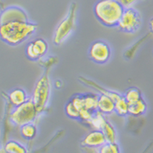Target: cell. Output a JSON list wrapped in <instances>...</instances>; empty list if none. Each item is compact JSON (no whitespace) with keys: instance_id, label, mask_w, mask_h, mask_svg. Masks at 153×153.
<instances>
[{"instance_id":"6da1fadb","label":"cell","mask_w":153,"mask_h":153,"mask_svg":"<svg viewBox=\"0 0 153 153\" xmlns=\"http://www.w3.org/2000/svg\"><path fill=\"white\" fill-rule=\"evenodd\" d=\"M38 25L28 20H14L0 24V39L6 44L16 46L36 32Z\"/></svg>"},{"instance_id":"7a4b0ae2","label":"cell","mask_w":153,"mask_h":153,"mask_svg":"<svg viewBox=\"0 0 153 153\" xmlns=\"http://www.w3.org/2000/svg\"><path fill=\"white\" fill-rule=\"evenodd\" d=\"M125 9L118 0H98L94 4V13L104 26L117 27Z\"/></svg>"},{"instance_id":"3957f363","label":"cell","mask_w":153,"mask_h":153,"mask_svg":"<svg viewBox=\"0 0 153 153\" xmlns=\"http://www.w3.org/2000/svg\"><path fill=\"white\" fill-rule=\"evenodd\" d=\"M77 3H72L66 16L56 25L53 38V44L55 45L62 44L75 31L77 21Z\"/></svg>"},{"instance_id":"277c9868","label":"cell","mask_w":153,"mask_h":153,"mask_svg":"<svg viewBox=\"0 0 153 153\" xmlns=\"http://www.w3.org/2000/svg\"><path fill=\"white\" fill-rule=\"evenodd\" d=\"M51 97V80L48 74H44L34 86L31 100L39 113L44 112L49 105Z\"/></svg>"},{"instance_id":"5b68a950","label":"cell","mask_w":153,"mask_h":153,"mask_svg":"<svg viewBox=\"0 0 153 153\" xmlns=\"http://www.w3.org/2000/svg\"><path fill=\"white\" fill-rule=\"evenodd\" d=\"M39 113L31 98L22 105L16 106L10 115V120L14 125L22 126L28 123H32L37 118Z\"/></svg>"},{"instance_id":"8992f818","label":"cell","mask_w":153,"mask_h":153,"mask_svg":"<svg viewBox=\"0 0 153 153\" xmlns=\"http://www.w3.org/2000/svg\"><path fill=\"white\" fill-rule=\"evenodd\" d=\"M142 25V16L138 11L134 7L125 8L117 28L128 34H134L140 29Z\"/></svg>"},{"instance_id":"52a82bcc","label":"cell","mask_w":153,"mask_h":153,"mask_svg":"<svg viewBox=\"0 0 153 153\" xmlns=\"http://www.w3.org/2000/svg\"><path fill=\"white\" fill-rule=\"evenodd\" d=\"M88 55L91 61L98 65L106 64L111 57V48L103 40H96L90 44Z\"/></svg>"},{"instance_id":"ba28073f","label":"cell","mask_w":153,"mask_h":153,"mask_svg":"<svg viewBox=\"0 0 153 153\" xmlns=\"http://www.w3.org/2000/svg\"><path fill=\"white\" fill-rule=\"evenodd\" d=\"M48 48V44L44 39L37 38L27 44L25 48V55L31 61H39L47 54Z\"/></svg>"},{"instance_id":"9c48e42d","label":"cell","mask_w":153,"mask_h":153,"mask_svg":"<svg viewBox=\"0 0 153 153\" xmlns=\"http://www.w3.org/2000/svg\"><path fill=\"white\" fill-rule=\"evenodd\" d=\"M106 143V139L103 132L102 130L94 129L85 135L81 141V145L83 147L98 149Z\"/></svg>"},{"instance_id":"30bf717a","label":"cell","mask_w":153,"mask_h":153,"mask_svg":"<svg viewBox=\"0 0 153 153\" xmlns=\"http://www.w3.org/2000/svg\"><path fill=\"white\" fill-rule=\"evenodd\" d=\"M79 81H80L83 84V85H86L88 87L92 88L95 90L99 93V94H104V95H106V96H109L110 97H111L113 100L116 101L118 98L121 97L123 94H120L118 92H116V91L109 90L106 88L102 87V85H98L97 82L94 81L92 79H89L85 78L84 76H79L78 78Z\"/></svg>"},{"instance_id":"8fae6325","label":"cell","mask_w":153,"mask_h":153,"mask_svg":"<svg viewBox=\"0 0 153 153\" xmlns=\"http://www.w3.org/2000/svg\"><path fill=\"white\" fill-rule=\"evenodd\" d=\"M97 111L106 116L112 114L115 112V101L109 96L98 94Z\"/></svg>"},{"instance_id":"7c38bea8","label":"cell","mask_w":153,"mask_h":153,"mask_svg":"<svg viewBox=\"0 0 153 153\" xmlns=\"http://www.w3.org/2000/svg\"><path fill=\"white\" fill-rule=\"evenodd\" d=\"M8 98H9L10 102L16 107L21 106L23 103L26 102L27 101L30 99L26 91L21 88H16L10 91Z\"/></svg>"},{"instance_id":"4fadbf2b","label":"cell","mask_w":153,"mask_h":153,"mask_svg":"<svg viewBox=\"0 0 153 153\" xmlns=\"http://www.w3.org/2000/svg\"><path fill=\"white\" fill-rule=\"evenodd\" d=\"M14 20H27L25 13L16 7H10L2 14L0 17V24Z\"/></svg>"},{"instance_id":"5bb4252c","label":"cell","mask_w":153,"mask_h":153,"mask_svg":"<svg viewBox=\"0 0 153 153\" xmlns=\"http://www.w3.org/2000/svg\"><path fill=\"white\" fill-rule=\"evenodd\" d=\"M147 111V104L144 98H141L137 102L129 104V109H128V115L134 116V117H139L143 116Z\"/></svg>"},{"instance_id":"9a60e30c","label":"cell","mask_w":153,"mask_h":153,"mask_svg":"<svg viewBox=\"0 0 153 153\" xmlns=\"http://www.w3.org/2000/svg\"><path fill=\"white\" fill-rule=\"evenodd\" d=\"M107 121L106 118V115H104L100 111H96L94 113V116L92 117V119L88 122V125H89L90 127L94 129H97V130H102L104 125Z\"/></svg>"},{"instance_id":"2e32d148","label":"cell","mask_w":153,"mask_h":153,"mask_svg":"<svg viewBox=\"0 0 153 153\" xmlns=\"http://www.w3.org/2000/svg\"><path fill=\"white\" fill-rule=\"evenodd\" d=\"M83 98H84V106L85 109L89 110L93 112L97 111L98 94L86 93V94H83Z\"/></svg>"},{"instance_id":"e0dca14e","label":"cell","mask_w":153,"mask_h":153,"mask_svg":"<svg viewBox=\"0 0 153 153\" xmlns=\"http://www.w3.org/2000/svg\"><path fill=\"white\" fill-rule=\"evenodd\" d=\"M129 104L125 100V97L122 95L121 97L115 101V113L117 116L125 117L128 115Z\"/></svg>"},{"instance_id":"ac0fdd59","label":"cell","mask_w":153,"mask_h":153,"mask_svg":"<svg viewBox=\"0 0 153 153\" xmlns=\"http://www.w3.org/2000/svg\"><path fill=\"white\" fill-rule=\"evenodd\" d=\"M123 97H125V99L128 102V104H132L143 98V94L138 88L131 87L125 91V94H123Z\"/></svg>"},{"instance_id":"d6986e66","label":"cell","mask_w":153,"mask_h":153,"mask_svg":"<svg viewBox=\"0 0 153 153\" xmlns=\"http://www.w3.org/2000/svg\"><path fill=\"white\" fill-rule=\"evenodd\" d=\"M21 134L25 139L31 140L37 134V127L33 123H28L21 126Z\"/></svg>"},{"instance_id":"ffe728a7","label":"cell","mask_w":153,"mask_h":153,"mask_svg":"<svg viewBox=\"0 0 153 153\" xmlns=\"http://www.w3.org/2000/svg\"><path fill=\"white\" fill-rule=\"evenodd\" d=\"M4 149L7 153H27V149L25 147L14 140L8 141L5 144Z\"/></svg>"},{"instance_id":"44dd1931","label":"cell","mask_w":153,"mask_h":153,"mask_svg":"<svg viewBox=\"0 0 153 153\" xmlns=\"http://www.w3.org/2000/svg\"><path fill=\"white\" fill-rule=\"evenodd\" d=\"M105 135L107 143H115L116 140V130L114 125L110 121H106L104 127L102 129Z\"/></svg>"},{"instance_id":"7402d4cb","label":"cell","mask_w":153,"mask_h":153,"mask_svg":"<svg viewBox=\"0 0 153 153\" xmlns=\"http://www.w3.org/2000/svg\"><path fill=\"white\" fill-rule=\"evenodd\" d=\"M98 153H120V148L118 143H107L103 144L98 148Z\"/></svg>"},{"instance_id":"603a6c76","label":"cell","mask_w":153,"mask_h":153,"mask_svg":"<svg viewBox=\"0 0 153 153\" xmlns=\"http://www.w3.org/2000/svg\"><path fill=\"white\" fill-rule=\"evenodd\" d=\"M66 115L68 116L69 118L72 120H79V111L75 107L71 101H69L65 105L64 108Z\"/></svg>"},{"instance_id":"cb8c5ba5","label":"cell","mask_w":153,"mask_h":153,"mask_svg":"<svg viewBox=\"0 0 153 153\" xmlns=\"http://www.w3.org/2000/svg\"><path fill=\"white\" fill-rule=\"evenodd\" d=\"M94 112H93V111H91L88 109H85V108L80 110L79 111V120L87 124L88 122L92 119V117L94 116Z\"/></svg>"},{"instance_id":"d4e9b609","label":"cell","mask_w":153,"mask_h":153,"mask_svg":"<svg viewBox=\"0 0 153 153\" xmlns=\"http://www.w3.org/2000/svg\"><path fill=\"white\" fill-rule=\"evenodd\" d=\"M120 3H121L124 6L125 8H128V7H132V6L140 0H118Z\"/></svg>"},{"instance_id":"484cf974","label":"cell","mask_w":153,"mask_h":153,"mask_svg":"<svg viewBox=\"0 0 153 153\" xmlns=\"http://www.w3.org/2000/svg\"><path fill=\"white\" fill-rule=\"evenodd\" d=\"M83 150H84L85 153H98V149H97V148L83 147Z\"/></svg>"},{"instance_id":"4316f807","label":"cell","mask_w":153,"mask_h":153,"mask_svg":"<svg viewBox=\"0 0 153 153\" xmlns=\"http://www.w3.org/2000/svg\"><path fill=\"white\" fill-rule=\"evenodd\" d=\"M62 80H60V79H57L55 81V87L57 88H62Z\"/></svg>"},{"instance_id":"83f0119b","label":"cell","mask_w":153,"mask_h":153,"mask_svg":"<svg viewBox=\"0 0 153 153\" xmlns=\"http://www.w3.org/2000/svg\"><path fill=\"white\" fill-rule=\"evenodd\" d=\"M149 28H150L151 32L153 34V17L150 20L149 22Z\"/></svg>"},{"instance_id":"f1b7e54d","label":"cell","mask_w":153,"mask_h":153,"mask_svg":"<svg viewBox=\"0 0 153 153\" xmlns=\"http://www.w3.org/2000/svg\"><path fill=\"white\" fill-rule=\"evenodd\" d=\"M0 153H7V152L6 151H5V149L3 148V149H1V150H0Z\"/></svg>"}]
</instances>
